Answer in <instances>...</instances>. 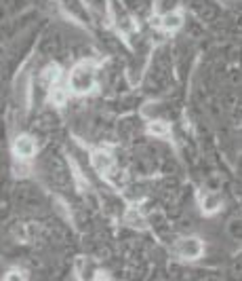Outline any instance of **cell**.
Segmentation results:
<instances>
[{"mask_svg": "<svg viewBox=\"0 0 242 281\" xmlns=\"http://www.w3.org/2000/svg\"><path fill=\"white\" fill-rule=\"evenodd\" d=\"M95 85V66L93 64H80L72 70V76H70V87L74 93H89Z\"/></svg>", "mask_w": 242, "mask_h": 281, "instance_id": "1", "label": "cell"}, {"mask_svg": "<svg viewBox=\"0 0 242 281\" xmlns=\"http://www.w3.org/2000/svg\"><path fill=\"white\" fill-rule=\"evenodd\" d=\"M175 252H177L181 258H188V260H194V258H200L204 252V245L200 241L198 237H183L175 243Z\"/></svg>", "mask_w": 242, "mask_h": 281, "instance_id": "2", "label": "cell"}, {"mask_svg": "<svg viewBox=\"0 0 242 281\" xmlns=\"http://www.w3.org/2000/svg\"><path fill=\"white\" fill-rule=\"evenodd\" d=\"M13 150L17 156H21V159H30V156L36 152V142L30 136H19L17 140H15Z\"/></svg>", "mask_w": 242, "mask_h": 281, "instance_id": "3", "label": "cell"}, {"mask_svg": "<svg viewBox=\"0 0 242 281\" xmlns=\"http://www.w3.org/2000/svg\"><path fill=\"white\" fill-rule=\"evenodd\" d=\"M91 161H93V167L99 173H110L112 167H114L112 156H110V152H105V150H95L93 156H91Z\"/></svg>", "mask_w": 242, "mask_h": 281, "instance_id": "4", "label": "cell"}, {"mask_svg": "<svg viewBox=\"0 0 242 281\" xmlns=\"http://www.w3.org/2000/svg\"><path fill=\"white\" fill-rule=\"evenodd\" d=\"M181 23H183V17L177 13V11H169V13H164L162 15V19H160V28L166 30V32H173V30H179L181 28Z\"/></svg>", "mask_w": 242, "mask_h": 281, "instance_id": "5", "label": "cell"}, {"mask_svg": "<svg viewBox=\"0 0 242 281\" xmlns=\"http://www.w3.org/2000/svg\"><path fill=\"white\" fill-rule=\"evenodd\" d=\"M200 208H202L204 213H215L217 210L221 208V199L217 195H213V193H206V195L200 197Z\"/></svg>", "mask_w": 242, "mask_h": 281, "instance_id": "6", "label": "cell"}, {"mask_svg": "<svg viewBox=\"0 0 242 281\" xmlns=\"http://www.w3.org/2000/svg\"><path fill=\"white\" fill-rule=\"evenodd\" d=\"M124 222H127L129 226L137 228V230H145V228H147L145 218L141 216V213H139L137 210H129V211H127V216H124Z\"/></svg>", "mask_w": 242, "mask_h": 281, "instance_id": "7", "label": "cell"}, {"mask_svg": "<svg viewBox=\"0 0 242 281\" xmlns=\"http://www.w3.org/2000/svg\"><path fill=\"white\" fill-rule=\"evenodd\" d=\"M59 76H61L59 66H48V68L43 72V85L53 87L55 82H59Z\"/></svg>", "mask_w": 242, "mask_h": 281, "instance_id": "8", "label": "cell"}, {"mask_svg": "<svg viewBox=\"0 0 242 281\" xmlns=\"http://www.w3.org/2000/svg\"><path fill=\"white\" fill-rule=\"evenodd\" d=\"M169 131H171V127L166 125L164 121H152L147 125V134L156 136V138H166V136H169Z\"/></svg>", "mask_w": 242, "mask_h": 281, "instance_id": "9", "label": "cell"}, {"mask_svg": "<svg viewBox=\"0 0 242 281\" xmlns=\"http://www.w3.org/2000/svg\"><path fill=\"white\" fill-rule=\"evenodd\" d=\"M65 100H68V91H65L59 82H55L53 89H51V102L61 106V104H65Z\"/></svg>", "mask_w": 242, "mask_h": 281, "instance_id": "10", "label": "cell"}, {"mask_svg": "<svg viewBox=\"0 0 242 281\" xmlns=\"http://www.w3.org/2000/svg\"><path fill=\"white\" fill-rule=\"evenodd\" d=\"M4 281H26V273L19 271V269H13V271L6 273Z\"/></svg>", "mask_w": 242, "mask_h": 281, "instance_id": "11", "label": "cell"}, {"mask_svg": "<svg viewBox=\"0 0 242 281\" xmlns=\"http://www.w3.org/2000/svg\"><path fill=\"white\" fill-rule=\"evenodd\" d=\"M72 173H74V178H76V182H78V188H80V191H87V186H89V184H87V180L82 178L80 169H78L74 163H72Z\"/></svg>", "mask_w": 242, "mask_h": 281, "instance_id": "12", "label": "cell"}, {"mask_svg": "<svg viewBox=\"0 0 242 281\" xmlns=\"http://www.w3.org/2000/svg\"><path fill=\"white\" fill-rule=\"evenodd\" d=\"M55 208H57V211H59L63 218H70V210L65 208V203H63L61 199H57V201H55Z\"/></svg>", "mask_w": 242, "mask_h": 281, "instance_id": "13", "label": "cell"}, {"mask_svg": "<svg viewBox=\"0 0 242 281\" xmlns=\"http://www.w3.org/2000/svg\"><path fill=\"white\" fill-rule=\"evenodd\" d=\"M95 281H107V277H103V275H97V277H95Z\"/></svg>", "mask_w": 242, "mask_h": 281, "instance_id": "14", "label": "cell"}]
</instances>
